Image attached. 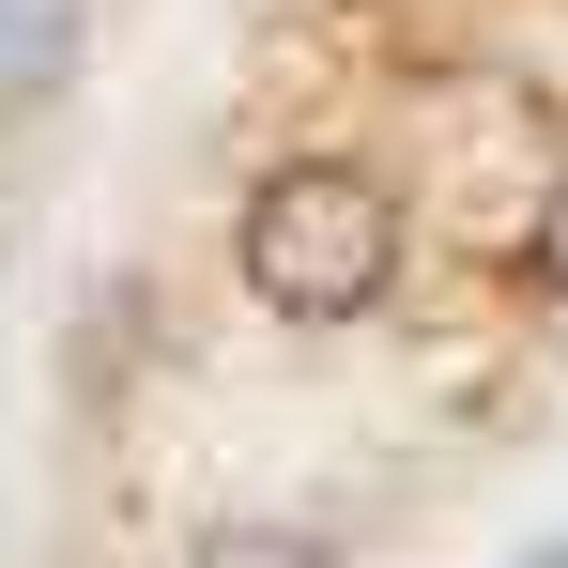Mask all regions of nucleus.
I'll use <instances>...</instances> for the list:
<instances>
[{
	"label": "nucleus",
	"instance_id": "nucleus-1",
	"mask_svg": "<svg viewBox=\"0 0 568 568\" xmlns=\"http://www.w3.org/2000/svg\"><path fill=\"white\" fill-rule=\"evenodd\" d=\"M384 277H399V200H384V170L292 154L277 185L246 200V292H262L277 323H354V307H384Z\"/></svg>",
	"mask_w": 568,
	"mask_h": 568
},
{
	"label": "nucleus",
	"instance_id": "nucleus-2",
	"mask_svg": "<svg viewBox=\"0 0 568 568\" xmlns=\"http://www.w3.org/2000/svg\"><path fill=\"white\" fill-rule=\"evenodd\" d=\"M185 568H338L323 538H292V523H231V538H200Z\"/></svg>",
	"mask_w": 568,
	"mask_h": 568
},
{
	"label": "nucleus",
	"instance_id": "nucleus-3",
	"mask_svg": "<svg viewBox=\"0 0 568 568\" xmlns=\"http://www.w3.org/2000/svg\"><path fill=\"white\" fill-rule=\"evenodd\" d=\"M538 292L568 307V170H554V200H538Z\"/></svg>",
	"mask_w": 568,
	"mask_h": 568
},
{
	"label": "nucleus",
	"instance_id": "nucleus-4",
	"mask_svg": "<svg viewBox=\"0 0 568 568\" xmlns=\"http://www.w3.org/2000/svg\"><path fill=\"white\" fill-rule=\"evenodd\" d=\"M538 568H568V554H538Z\"/></svg>",
	"mask_w": 568,
	"mask_h": 568
}]
</instances>
